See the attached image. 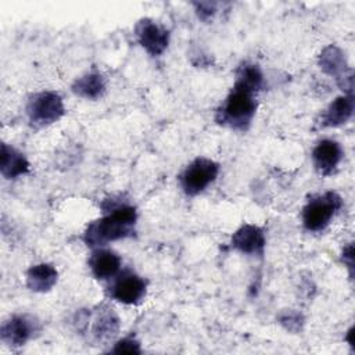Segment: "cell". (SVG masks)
<instances>
[{
  "label": "cell",
  "instance_id": "cell-1",
  "mask_svg": "<svg viewBox=\"0 0 355 355\" xmlns=\"http://www.w3.org/2000/svg\"><path fill=\"white\" fill-rule=\"evenodd\" d=\"M136 220L137 212L135 207L128 204L114 205L104 216L89 223L83 240L87 247L98 248L111 241L132 237L135 234Z\"/></svg>",
  "mask_w": 355,
  "mask_h": 355
},
{
  "label": "cell",
  "instance_id": "cell-2",
  "mask_svg": "<svg viewBox=\"0 0 355 355\" xmlns=\"http://www.w3.org/2000/svg\"><path fill=\"white\" fill-rule=\"evenodd\" d=\"M255 110V93L234 83L223 104L216 111V121L223 126L245 130L251 125Z\"/></svg>",
  "mask_w": 355,
  "mask_h": 355
},
{
  "label": "cell",
  "instance_id": "cell-3",
  "mask_svg": "<svg viewBox=\"0 0 355 355\" xmlns=\"http://www.w3.org/2000/svg\"><path fill=\"white\" fill-rule=\"evenodd\" d=\"M75 326L82 334H90L94 343H108L119 331V318L110 306H98L94 312L79 311L75 316Z\"/></svg>",
  "mask_w": 355,
  "mask_h": 355
},
{
  "label": "cell",
  "instance_id": "cell-4",
  "mask_svg": "<svg viewBox=\"0 0 355 355\" xmlns=\"http://www.w3.org/2000/svg\"><path fill=\"white\" fill-rule=\"evenodd\" d=\"M343 198L336 191L312 197L302 209V225L309 232L324 230L341 209Z\"/></svg>",
  "mask_w": 355,
  "mask_h": 355
},
{
  "label": "cell",
  "instance_id": "cell-5",
  "mask_svg": "<svg viewBox=\"0 0 355 355\" xmlns=\"http://www.w3.org/2000/svg\"><path fill=\"white\" fill-rule=\"evenodd\" d=\"M64 114V101L55 92L44 90L35 93L26 104V115L35 126H46L57 122Z\"/></svg>",
  "mask_w": 355,
  "mask_h": 355
},
{
  "label": "cell",
  "instance_id": "cell-6",
  "mask_svg": "<svg viewBox=\"0 0 355 355\" xmlns=\"http://www.w3.org/2000/svg\"><path fill=\"white\" fill-rule=\"evenodd\" d=\"M219 173V165L209 158H196L182 172L179 182L180 187L187 196H197L202 193L211 183L215 182Z\"/></svg>",
  "mask_w": 355,
  "mask_h": 355
},
{
  "label": "cell",
  "instance_id": "cell-7",
  "mask_svg": "<svg viewBox=\"0 0 355 355\" xmlns=\"http://www.w3.org/2000/svg\"><path fill=\"white\" fill-rule=\"evenodd\" d=\"M111 280L112 282L107 288L110 298L125 305H136L144 300L147 283L136 272L130 269H125L122 272L119 270L118 275Z\"/></svg>",
  "mask_w": 355,
  "mask_h": 355
},
{
  "label": "cell",
  "instance_id": "cell-8",
  "mask_svg": "<svg viewBox=\"0 0 355 355\" xmlns=\"http://www.w3.org/2000/svg\"><path fill=\"white\" fill-rule=\"evenodd\" d=\"M40 331V322L28 313L12 315L1 323L0 337L8 347H21Z\"/></svg>",
  "mask_w": 355,
  "mask_h": 355
},
{
  "label": "cell",
  "instance_id": "cell-9",
  "mask_svg": "<svg viewBox=\"0 0 355 355\" xmlns=\"http://www.w3.org/2000/svg\"><path fill=\"white\" fill-rule=\"evenodd\" d=\"M319 65L323 72L337 79L338 86L345 94H352L354 89V75L348 68L344 51L336 44H329L324 47L319 55Z\"/></svg>",
  "mask_w": 355,
  "mask_h": 355
},
{
  "label": "cell",
  "instance_id": "cell-10",
  "mask_svg": "<svg viewBox=\"0 0 355 355\" xmlns=\"http://www.w3.org/2000/svg\"><path fill=\"white\" fill-rule=\"evenodd\" d=\"M135 35L140 46L153 57L161 55L169 43L168 29L150 18H143L136 24Z\"/></svg>",
  "mask_w": 355,
  "mask_h": 355
},
{
  "label": "cell",
  "instance_id": "cell-11",
  "mask_svg": "<svg viewBox=\"0 0 355 355\" xmlns=\"http://www.w3.org/2000/svg\"><path fill=\"white\" fill-rule=\"evenodd\" d=\"M265 233L259 226L245 223L237 229L230 240L234 250L247 255H262L265 250Z\"/></svg>",
  "mask_w": 355,
  "mask_h": 355
},
{
  "label": "cell",
  "instance_id": "cell-12",
  "mask_svg": "<svg viewBox=\"0 0 355 355\" xmlns=\"http://www.w3.org/2000/svg\"><path fill=\"white\" fill-rule=\"evenodd\" d=\"M343 159L341 146L331 139L320 140L312 150V161L315 169L320 175H331Z\"/></svg>",
  "mask_w": 355,
  "mask_h": 355
},
{
  "label": "cell",
  "instance_id": "cell-13",
  "mask_svg": "<svg viewBox=\"0 0 355 355\" xmlns=\"http://www.w3.org/2000/svg\"><path fill=\"white\" fill-rule=\"evenodd\" d=\"M121 257L108 248H94L89 257V268L98 280H110L121 270Z\"/></svg>",
  "mask_w": 355,
  "mask_h": 355
},
{
  "label": "cell",
  "instance_id": "cell-14",
  "mask_svg": "<svg viewBox=\"0 0 355 355\" xmlns=\"http://www.w3.org/2000/svg\"><path fill=\"white\" fill-rule=\"evenodd\" d=\"M354 114V96L344 94L333 100L322 112L319 119L320 128H336L347 123Z\"/></svg>",
  "mask_w": 355,
  "mask_h": 355
},
{
  "label": "cell",
  "instance_id": "cell-15",
  "mask_svg": "<svg viewBox=\"0 0 355 355\" xmlns=\"http://www.w3.org/2000/svg\"><path fill=\"white\" fill-rule=\"evenodd\" d=\"M0 171L6 179H17L29 171V162L22 153L3 143L0 148Z\"/></svg>",
  "mask_w": 355,
  "mask_h": 355
},
{
  "label": "cell",
  "instance_id": "cell-16",
  "mask_svg": "<svg viewBox=\"0 0 355 355\" xmlns=\"http://www.w3.org/2000/svg\"><path fill=\"white\" fill-rule=\"evenodd\" d=\"M57 269L50 263H37L26 272V286L35 293H46L57 283Z\"/></svg>",
  "mask_w": 355,
  "mask_h": 355
},
{
  "label": "cell",
  "instance_id": "cell-17",
  "mask_svg": "<svg viewBox=\"0 0 355 355\" xmlns=\"http://www.w3.org/2000/svg\"><path fill=\"white\" fill-rule=\"evenodd\" d=\"M105 79L98 72H87L72 83V92L87 100H97L105 93Z\"/></svg>",
  "mask_w": 355,
  "mask_h": 355
},
{
  "label": "cell",
  "instance_id": "cell-18",
  "mask_svg": "<svg viewBox=\"0 0 355 355\" xmlns=\"http://www.w3.org/2000/svg\"><path fill=\"white\" fill-rule=\"evenodd\" d=\"M236 85H239V86H241V87H244V89L257 94L265 86V78H263V73H262L261 68L255 64H247L245 62L237 71Z\"/></svg>",
  "mask_w": 355,
  "mask_h": 355
},
{
  "label": "cell",
  "instance_id": "cell-19",
  "mask_svg": "<svg viewBox=\"0 0 355 355\" xmlns=\"http://www.w3.org/2000/svg\"><path fill=\"white\" fill-rule=\"evenodd\" d=\"M110 352L114 354H141L140 343L133 337H125L114 344V347L110 349Z\"/></svg>",
  "mask_w": 355,
  "mask_h": 355
},
{
  "label": "cell",
  "instance_id": "cell-20",
  "mask_svg": "<svg viewBox=\"0 0 355 355\" xmlns=\"http://www.w3.org/2000/svg\"><path fill=\"white\" fill-rule=\"evenodd\" d=\"M304 319L300 313L293 312V311H286L280 315V323L290 331H297L301 329Z\"/></svg>",
  "mask_w": 355,
  "mask_h": 355
},
{
  "label": "cell",
  "instance_id": "cell-21",
  "mask_svg": "<svg viewBox=\"0 0 355 355\" xmlns=\"http://www.w3.org/2000/svg\"><path fill=\"white\" fill-rule=\"evenodd\" d=\"M194 6H196V11H197L198 18L202 19V21L209 19L216 11V4L215 3H209V1L194 3Z\"/></svg>",
  "mask_w": 355,
  "mask_h": 355
},
{
  "label": "cell",
  "instance_id": "cell-22",
  "mask_svg": "<svg viewBox=\"0 0 355 355\" xmlns=\"http://www.w3.org/2000/svg\"><path fill=\"white\" fill-rule=\"evenodd\" d=\"M343 261L349 268V270L352 273V268H354V247H352V244H348L344 248V251H343Z\"/></svg>",
  "mask_w": 355,
  "mask_h": 355
}]
</instances>
